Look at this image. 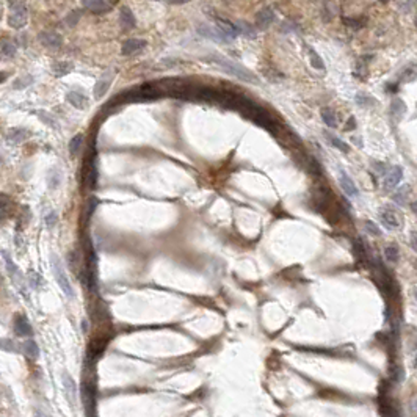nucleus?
<instances>
[{
  "label": "nucleus",
  "instance_id": "7ed1b4c3",
  "mask_svg": "<svg viewBox=\"0 0 417 417\" xmlns=\"http://www.w3.org/2000/svg\"><path fill=\"white\" fill-rule=\"evenodd\" d=\"M10 8H11V11H10V18H8V25L16 30L24 28L28 21L27 5L22 2H14V4H10Z\"/></svg>",
  "mask_w": 417,
  "mask_h": 417
},
{
  "label": "nucleus",
  "instance_id": "f8f14e48",
  "mask_svg": "<svg viewBox=\"0 0 417 417\" xmlns=\"http://www.w3.org/2000/svg\"><path fill=\"white\" fill-rule=\"evenodd\" d=\"M87 10H90L91 13L101 14V13H107L113 8V2H105V0H93V2H84L82 4Z\"/></svg>",
  "mask_w": 417,
  "mask_h": 417
},
{
  "label": "nucleus",
  "instance_id": "dca6fc26",
  "mask_svg": "<svg viewBox=\"0 0 417 417\" xmlns=\"http://www.w3.org/2000/svg\"><path fill=\"white\" fill-rule=\"evenodd\" d=\"M22 351H24V355L28 358V359H31V361H35V359H38L39 358V347H38V344L31 339V338H28L24 344H22Z\"/></svg>",
  "mask_w": 417,
  "mask_h": 417
},
{
  "label": "nucleus",
  "instance_id": "4be33fe9",
  "mask_svg": "<svg viewBox=\"0 0 417 417\" xmlns=\"http://www.w3.org/2000/svg\"><path fill=\"white\" fill-rule=\"evenodd\" d=\"M234 27H235L237 35L240 33V35H243L246 38H256V30L249 24H246V22H237Z\"/></svg>",
  "mask_w": 417,
  "mask_h": 417
},
{
  "label": "nucleus",
  "instance_id": "c85d7f7f",
  "mask_svg": "<svg viewBox=\"0 0 417 417\" xmlns=\"http://www.w3.org/2000/svg\"><path fill=\"white\" fill-rule=\"evenodd\" d=\"M328 140H329V141H331V144H334V146L338 148L339 151H342V152H348V151H350V149H348V144H347V143H344L341 138L331 135V137H328Z\"/></svg>",
  "mask_w": 417,
  "mask_h": 417
},
{
  "label": "nucleus",
  "instance_id": "5701e85b",
  "mask_svg": "<svg viewBox=\"0 0 417 417\" xmlns=\"http://www.w3.org/2000/svg\"><path fill=\"white\" fill-rule=\"evenodd\" d=\"M391 110H392V116L398 121V119H402V116L405 115V111H406V105L400 101V99H394L392 104H391Z\"/></svg>",
  "mask_w": 417,
  "mask_h": 417
},
{
  "label": "nucleus",
  "instance_id": "393cba45",
  "mask_svg": "<svg viewBox=\"0 0 417 417\" xmlns=\"http://www.w3.org/2000/svg\"><path fill=\"white\" fill-rule=\"evenodd\" d=\"M52 69H54L55 75L61 77V75H66L72 69V65H71V63H68V61H58V63H55V65H54Z\"/></svg>",
  "mask_w": 417,
  "mask_h": 417
},
{
  "label": "nucleus",
  "instance_id": "cd10ccee",
  "mask_svg": "<svg viewBox=\"0 0 417 417\" xmlns=\"http://www.w3.org/2000/svg\"><path fill=\"white\" fill-rule=\"evenodd\" d=\"M0 350H4L7 353H16L18 351V345L11 339H0Z\"/></svg>",
  "mask_w": 417,
  "mask_h": 417
},
{
  "label": "nucleus",
  "instance_id": "0eeeda50",
  "mask_svg": "<svg viewBox=\"0 0 417 417\" xmlns=\"http://www.w3.org/2000/svg\"><path fill=\"white\" fill-rule=\"evenodd\" d=\"M339 182H341V187H342L344 193L347 196H350V198H358L359 196V190L356 188L355 182L350 179V176L345 171L339 173Z\"/></svg>",
  "mask_w": 417,
  "mask_h": 417
},
{
  "label": "nucleus",
  "instance_id": "a211bd4d",
  "mask_svg": "<svg viewBox=\"0 0 417 417\" xmlns=\"http://www.w3.org/2000/svg\"><path fill=\"white\" fill-rule=\"evenodd\" d=\"M119 21L124 28H132L135 27V16L129 8H121L119 11Z\"/></svg>",
  "mask_w": 417,
  "mask_h": 417
},
{
  "label": "nucleus",
  "instance_id": "473e14b6",
  "mask_svg": "<svg viewBox=\"0 0 417 417\" xmlns=\"http://www.w3.org/2000/svg\"><path fill=\"white\" fill-rule=\"evenodd\" d=\"M311 166H312V171L315 173V176H320V174H322V170H320V165L317 163L315 158H311Z\"/></svg>",
  "mask_w": 417,
  "mask_h": 417
},
{
  "label": "nucleus",
  "instance_id": "9b49d317",
  "mask_svg": "<svg viewBox=\"0 0 417 417\" xmlns=\"http://www.w3.org/2000/svg\"><path fill=\"white\" fill-rule=\"evenodd\" d=\"M402 179H403V170L400 166H394L384 174V184H386L388 188H395Z\"/></svg>",
  "mask_w": 417,
  "mask_h": 417
},
{
  "label": "nucleus",
  "instance_id": "bb28decb",
  "mask_svg": "<svg viewBox=\"0 0 417 417\" xmlns=\"http://www.w3.org/2000/svg\"><path fill=\"white\" fill-rule=\"evenodd\" d=\"M82 141H84V135H80V134L75 135V137L69 141V151H71L72 155L78 152L80 146H82Z\"/></svg>",
  "mask_w": 417,
  "mask_h": 417
},
{
  "label": "nucleus",
  "instance_id": "f03ea898",
  "mask_svg": "<svg viewBox=\"0 0 417 417\" xmlns=\"http://www.w3.org/2000/svg\"><path fill=\"white\" fill-rule=\"evenodd\" d=\"M51 265H52V271H54V276L60 285V288L63 290V294H65L68 298H74V288L69 282V278L66 275V271L65 268H63V264L61 261L58 259V256L52 254L51 256Z\"/></svg>",
  "mask_w": 417,
  "mask_h": 417
},
{
  "label": "nucleus",
  "instance_id": "b1692460",
  "mask_svg": "<svg viewBox=\"0 0 417 417\" xmlns=\"http://www.w3.org/2000/svg\"><path fill=\"white\" fill-rule=\"evenodd\" d=\"M322 119H323V122L328 126V127H338V118H336V115H334V111L332 110H329V108H323L322 110Z\"/></svg>",
  "mask_w": 417,
  "mask_h": 417
},
{
  "label": "nucleus",
  "instance_id": "e433bc0d",
  "mask_svg": "<svg viewBox=\"0 0 417 417\" xmlns=\"http://www.w3.org/2000/svg\"><path fill=\"white\" fill-rule=\"evenodd\" d=\"M8 77V72H0V84L5 82V78Z\"/></svg>",
  "mask_w": 417,
  "mask_h": 417
},
{
  "label": "nucleus",
  "instance_id": "72a5a7b5",
  "mask_svg": "<svg viewBox=\"0 0 417 417\" xmlns=\"http://www.w3.org/2000/svg\"><path fill=\"white\" fill-rule=\"evenodd\" d=\"M77 19H78V13H72V16L68 19V22H69L71 25H74V24L77 22Z\"/></svg>",
  "mask_w": 417,
  "mask_h": 417
},
{
  "label": "nucleus",
  "instance_id": "c9c22d12",
  "mask_svg": "<svg viewBox=\"0 0 417 417\" xmlns=\"http://www.w3.org/2000/svg\"><path fill=\"white\" fill-rule=\"evenodd\" d=\"M348 124H350V126L347 127V129H348V131H351L353 127H355V119H353V118H350V119H348Z\"/></svg>",
  "mask_w": 417,
  "mask_h": 417
},
{
  "label": "nucleus",
  "instance_id": "2eb2a0df",
  "mask_svg": "<svg viewBox=\"0 0 417 417\" xmlns=\"http://www.w3.org/2000/svg\"><path fill=\"white\" fill-rule=\"evenodd\" d=\"M144 46H146V43H144L143 39H135V38L127 39L122 44V54L124 55H134V54L140 52Z\"/></svg>",
  "mask_w": 417,
  "mask_h": 417
},
{
  "label": "nucleus",
  "instance_id": "423d86ee",
  "mask_svg": "<svg viewBox=\"0 0 417 417\" xmlns=\"http://www.w3.org/2000/svg\"><path fill=\"white\" fill-rule=\"evenodd\" d=\"M38 39L44 47H47V49H58V47L63 44L61 36L58 33H55V31H41L38 35Z\"/></svg>",
  "mask_w": 417,
  "mask_h": 417
},
{
  "label": "nucleus",
  "instance_id": "a878e982",
  "mask_svg": "<svg viewBox=\"0 0 417 417\" xmlns=\"http://www.w3.org/2000/svg\"><path fill=\"white\" fill-rule=\"evenodd\" d=\"M384 258H386L388 262L395 264L398 261V258H400L398 249L395 246H386V248H384Z\"/></svg>",
  "mask_w": 417,
  "mask_h": 417
},
{
  "label": "nucleus",
  "instance_id": "aec40b11",
  "mask_svg": "<svg viewBox=\"0 0 417 417\" xmlns=\"http://www.w3.org/2000/svg\"><path fill=\"white\" fill-rule=\"evenodd\" d=\"M27 135H28V131L16 127V129H11L8 132V141L10 143H22V141L27 140Z\"/></svg>",
  "mask_w": 417,
  "mask_h": 417
},
{
  "label": "nucleus",
  "instance_id": "7c9ffc66",
  "mask_svg": "<svg viewBox=\"0 0 417 417\" xmlns=\"http://www.w3.org/2000/svg\"><path fill=\"white\" fill-rule=\"evenodd\" d=\"M365 229L370 232V234H373V235H380L381 234V231H380V228L377 226V224L373 223V221H367L365 223Z\"/></svg>",
  "mask_w": 417,
  "mask_h": 417
},
{
  "label": "nucleus",
  "instance_id": "6ab92c4d",
  "mask_svg": "<svg viewBox=\"0 0 417 417\" xmlns=\"http://www.w3.org/2000/svg\"><path fill=\"white\" fill-rule=\"evenodd\" d=\"M220 31H223L224 35H226L229 39H234L237 36V31H235V27L229 22V21H224V19H218V27H217Z\"/></svg>",
  "mask_w": 417,
  "mask_h": 417
},
{
  "label": "nucleus",
  "instance_id": "6e6552de",
  "mask_svg": "<svg viewBox=\"0 0 417 417\" xmlns=\"http://www.w3.org/2000/svg\"><path fill=\"white\" fill-rule=\"evenodd\" d=\"M113 77H115V72L113 71H108V72H105L98 80V84H96V88H94V98L96 99H101L102 96L107 93V90H108V87L111 84V80H113Z\"/></svg>",
  "mask_w": 417,
  "mask_h": 417
},
{
  "label": "nucleus",
  "instance_id": "f704fd0d",
  "mask_svg": "<svg viewBox=\"0 0 417 417\" xmlns=\"http://www.w3.org/2000/svg\"><path fill=\"white\" fill-rule=\"evenodd\" d=\"M36 417H51V415L43 409H36Z\"/></svg>",
  "mask_w": 417,
  "mask_h": 417
},
{
  "label": "nucleus",
  "instance_id": "f257e3e1",
  "mask_svg": "<svg viewBox=\"0 0 417 417\" xmlns=\"http://www.w3.org/2000/svg\"><path fill=\"white\" fill-rule=\"evenodd\" d=\"M209 60H212L215 65H218L223 71H226L228 74H231V75H234V77H237L240 80H243V82L258 84V77H256L251 71H248L246 68L237 65V63H234L229 58H224L221 55H211V57H209Z\"/></svg>",
  "mask_w": 417,
  "mask_h": 417
},
{
  "label": "nucleus",
  "instance_id": "4468645a",
  "mask_svg": "<svg viewBox=\"0 0 417 417\" xmlns=\"http://www.w3.org/2000/svg\"><path fill=\"white\" fill-rule=\"evenodd\" d=\"M14 211V202L8 195L0 193V220H5L8 217H11Z\"/></svg>",
  "mask_w": 417,
  "mask_h": 417
},
{
  "label": "nucleus",
  "instance_id": "ddd939ff",
  "mask_svg": "<svg viewBox=\"0 0 417 417\" xmlns=\"http://www.w3.org/2000/svg\"><path fill=\"white\" fill-rule=\"evenodd\" d=\"M273 21H275V13L268 7L262 8L258 14H256V22H258V25L261 28H267Z\"/></svg>",
  "mask_w": 417,
  "mask_h": 417
},
{
  "label": "nucleus",
  "instance_id": "412c9836",
  "mask_svg": "<svg viewBox=\"0 0 417 417\" xmlns=\"http://www.w3.org/2000/svg\"><path fill=\"white\" fill-rule=\"evenodd\" d=\"M16 52H18V49H16V46L11 41L4 39L2 43H0V55H2V57L13 58L16 55Z\"/></svg>",
  "mask_w": 417,
  "mask_h": 417
},
{
  "label": "nucleus",
  "instance_id": "20e7f679",
  "mask_svg": "<svg viewBox=\"0 0 417 417\" xmlns=\"http://www.w3.org/2000/svg\"><path fill=\"white\" fill-rule=\"evenodd\" d=\"M13 328H14L16 336H19V338H31V336H33V329H31L28 318L24 314H16L14 315Z\"/></svg>",
  "mask_w": 417,
  "mask_h": 417
},
{
  "label": "nucleus",
  "instance_id": "f3484780",
  "mask_svg": "<svg viewBox=\"0 0 417 417\" xmlns=\"http://www.w3.org/2000/svg\"><path fill=\"white\" fill-rule=\"evenodd\" d=\"M66 99H68V102L71 104V105H74L75 108H87V105H88V99L85 98V96L82 94V93H78V91H71V93H68V96H66Z\"/></svg>",
  "mask_w": 417,
  "mask_h": 417
},
{
  "label": "nucleus",
  "instance_id": "1a4fd4ad",
  "mask_svg": "<svg viewBox=\"0 0 417 417\" xmlns=\"http://www.w3.org/2000/svg\"><path fill=\"white\" fill-rule=\"evenodd\" d=\"M380 220L388 229H397L400 226V220L397 218L395 212L391 211L389 207H384L380 211Z\"/></svg>",
  "mask_w": 417,
  "mask_h": 417
},
{
  "label": "nucleus",
  "instance_id": "c756f323",
  "mask_svg": "<svg viewBox=\"0 0 417 417\" xmlns=\"http://www.w3.org/2000/svg\"><path fill=\"white\" fill-rule=\"evenodd\" d=\"M309 57H311V60H312V65L315 66V68H318V69H325V65H323V61H322V58H320L311 47H309Z\"/></svg>",
  "mask_w": 417,
  "mask_h": 417
},
{
  "label": "nucleus",
  "instance_id": "39448f33",
  "mask_svg": "<svg viewBox=\"0 0 417 417\" xmlns=\"http://www.w3.org/2000/svg\"><path fill=\"white\" fill-rule=\"evenodd\" d=\"M61 381H63V389H65V395L68 398V402H69L71 406H74L75 405V400H77V395H78L77 384H75L74 378L68 372L63 373Z\"/></svg>",
  "mask_w": 417,
  "mask_h": 417
},
{
  "label": "nucleus",
  "instance_id": "9d476101",
  "mask_svg": "<svg viewBox=\"0 0 417 417\" xmlns=\"http://www.w3.org/2000/svg\"><path fill=\"white\" fill-rule=\"evenodd\" d=\"M199 33L204 36V38H211L212 41L215 43H229L231 39L223 33V31H220L218 28H212V27H209V25H202L199 27Z\"/></svg>",
  "mask_w": 417,
  "mask_h": 417
},
{
  "label": "nucleus",
  "instance_id": "2f4dec72",
  "mask_svg": "<svg viewBox=\"0 0 417 417\" xmlns=\"http://www.w3.org/2000/svg\"><path fill=\"white\" fill-rule=\"evenodd\" d=\"M98 207V199L96 198H90V201H88V207H87V217L90 218L91 217V214L94 212V209Z\"/></svg>",
  "mask_w": 417,
  "mask_h": 417
}]
</instances>
